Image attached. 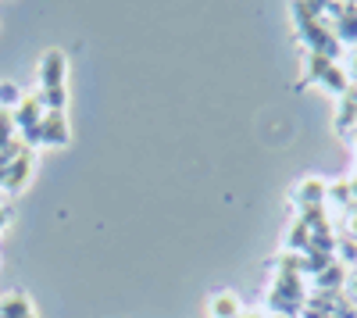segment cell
<instances>
[{
  "label": "cell",
  "mask_w": 357,
  "mask_h": 318,
  "mask_svg": "<svg viewBox=\"0 0 357 318\" xmlns=\"http://www.w3.org/2000/svg\"><path fill=\"white\" fill-rule=\"evenodd\" d=\"M211 315H215V318H240L243 308H240V301H236L232 294H218V297L211 301Z\"/></svg>",
  "instance_id": "obj_7"
},
{
  "label": "cell",
  "mask_w": 357,
  "mask_h": 318,
  "mask_svg": "<svg viewBox=\"0 0 357 318\" xmlns=\"http://www.w3.org/2000/svg\"><path fill=\"white\" fill-rule=\"evenodd\" d=\"M11 222V208H4V204H0V229H4Z\"/></svg>",
  "instance_id": "obj_11"
},
{
  "label": "cell",
  "mask_w": 357,
  "mask_h": 318,
  "mask_svg": "<svg viewBox=\"0 0 357 318\" xmlns=\"http://www.w3.org/2000/svg\"><path fill=\"white\" fill-rule=\"evenodd\" d=\"M22 104V93H18V86L15 82H0V111H8V107H18Z\"/></svg>",
  "instance_id": "obj_8"
},
{
  "label": "cell",
  "mask_w": 357,
  "mask_h": 318,
  "mask_svg": "<svg viewBox=\"0 0 357 318\" xmlns=\"http://www.w3.org/2000/svg\"><path fill=\"white\" fill-rule=\"evenodd\" d=\"M0 318H36V315H33V304H29L25 294H8L0 301Z\"/></svg>",
  "instance_id": "obj_5"
},
{
  "label": "cell",
  "mask_w": 357,
  "mask_h": 318,
  "mask_svg": "<svg viewBox=\"0 0 357 318\" xmlns=\"http://www.w3.org/2000/svg\"><path fill=\"white\" fill-rule=\"evenodd\" d=\"M347 294H350L347 301H350V304L357 308V272H354V275H347Z\"/></svg>",
  "instance_id": "obj_10"
},
{
  "label": "cell",
  "mask_w": 357,
  "mask_h": 318,
  "mask_svg": "<svg viewBox=\"0 0 357 318\" xmlns=\"http://www.w3.org/2000/svg\"><path fill=\"white\" fill-rule=\"evenodd\" d=\"M40 143H47V147H65V143H68L65 111H47L43 114V122H40Z\"/></svg>",
  "instance_id": "obj_2"
},
{
  "label": "cell",
  "mask_w": 357,
  "mask_h": 318,
  "mask_svg": "<svg viewBox=\"0 0 357 318\" xmlns=\"http://www.w3.org/2000/svg\"><path fill=\"white\" fill-rule=\"evenodd\" d=\"M11 139H15V114L11 111H0V151H4Z\"/></svg>",
  "instance_id": "obj_9"
},
{
  "label": "cell",
  "mask_w": 357,
  "mask_h": 318,
  "mask_svg": "<svg viewBox=\"0 0 357 318\" xmlns=\"http://www.w3.org/2000/svg\"><path fill=\"white\" fill-rule=\"evenodd\" d=\"M325 186L321 179H304L301 186H296V200H304V208H321L325 204Z\"/></svg>",
  "instance_id": "obj_6"
},
{
  "label": "cell",
  "mask_w": 357,
  "mask_h": 318,
  "mask_svg": "<svg viewBox=\"0 0 357 318\" xmlns=\"http://www.w3.org/2000/svg\"><path fill=\"white\" fill-rule=\"evenodd\" d=\"M65 72H68V61L61 50H47L43 61H40V86L43 90H57V86H65Z\"/></svg>",
  "instance_id": "obj_1"
},
{
  "label": "cell",
  "mask_w": 357,
  "mask_h": 318,
  "mask_svg": "<svg viewBox=\"0 0 357 318\" xmlns=\"http://www.w3.org/2000/svg\"><path fill=\"white\" fill-rule=\"evenodd\" d=\"M347 286V265L343 262H333L329 268H321L314 275V294H340Z\"/></svg>",
  "instance_id": "obj_3"
},
{
  "label": "cell",
  "mask_w": 357,
  "mask_h": 318,
  "mask_svg": "<svg viewBox=\"0 0 357 318\" xmlns=\"http://www.w3.org/2000/svg\"><path fill=\"white\" fill-rule=\"evenodd\" d=\"M29 176H33V151L22 154L15 165H8V168H4V183H0V186L15 193V190H22V186L29 183Z\"/></svg>",
  "instance_id": "obj_4"
}]
</instances>
